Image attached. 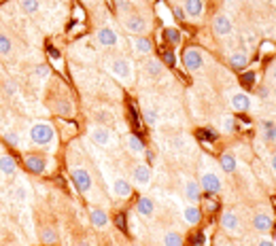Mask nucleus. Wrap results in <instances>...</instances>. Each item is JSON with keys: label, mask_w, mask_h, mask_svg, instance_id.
Returning <instances> with one entry per match:
<instances>
[{"label": "nucleus", "mask_w": 276, "mask_h": 246, "mask_svg": "<svg viewBox=\"0 0 276 246\" xmlns=\"http://www.w3.org/2000/svg\"><path fill=\"white\" fill-rule=\"evenodd\" d=\"M30 140L37 144V147H51L56 142V130H53L51 123H45V121H39L30 127Z\"/></svg>", "instance_id": "nucleus-1"}, {"label": "nucleus", "mask_w": 276, "mask_h": 246, "mask_svg": "<svg viewBox=\"0 0 276 246\" xmlns=\"http://www.w3.org/2000/svg\"><path fill=\"white\" fill-rule=\"evenodd\" d=\"M109 72L123 85H130L132 79H134V68H132V62L128 58H115L109 62Z\"/></svg>", "instance_id": "nucleus-2"}, {"label": "nucleus", "mask_w": 276, "mask_h": 246, "mask_svg": "<svg viewBox=\"0 0 276 246\" xmlns=\"http://www.w3.org/2000/svg\"><path fill=\"white\" fill-rule=\"evenodd\" d=\"M90 140H94V144H98V147H111L113 142V134L106 125H92L90 127Z\"/></svg>", "instance_id": "nucleus-3"}, {"label": "nucleus", "mask_w": 276, "mask_h": 246, "mask_svg": "<svg viewBox=\"0 0 276 246\" xmlns=\"http://www.w3.org/2000/svg\"><path fill=\"white\" fill-rule=\"evenodd\" d=\"M70 178H73V183H75L79 193H87V191L92 189V174L85 168H75L73 172H70Z\"/></svg>", "instance_id": "nucleus-4"}, {"label": "nucleus", "mask_w": 276, "mask_h": 246, "mask_svg": "<svg viewBox=\"0 0 276 246\" xmlns=\"http://www.w3.org/2000/svg\"><path fill=\"white\" fill-rule=\"evenodd\" d=\"M123 28H126L130 34L134 36H142V32L147 30V22L142 15H136V13H130L123 17Z\"/></svg>", "instance_id": "nucleus-5"}, {"label": "nucleus", "mask_w": 276, "mask_h": 246, "mask_svg": "<svg viewBox=\"0 0 276 246\" xmlns=\"http://www.w3.org/2000/svg\"><path fill=\"white\" fill-rule=\"evenodd\" d=\"M183 64L187 70H200L204 66V53L195 47H189L183 51Z\"/></svg>", "instance_id": "nucleus-6"}, {"label": "nucleus", "mask_w": 276, "mask_h": 246, "mask_svg": "<svg viewBox=\"0 0 276 246\" xmlns=\"http://www.w3.org/2000/svg\"><path fill=\"white\" fill-rule=\"evenodd\" d=\"M200 189L208 195H217L221 191V178L217 174H212V172H204L200 176Z\"/></svg>", "instance_id": "nucleus-7"}, {"label": "nucleus", "mask_w": 276, "mask_h": 246, "mask_svg": "<svg viewBox=\"0 0 276 246\" xmlns=\"http://www.w3.org/2000/svg\"><path fill=\"white\" fill-rule=\"evenodd\" d=\"M151 168L149 163H136L134 170H132V180L136 183V187H149L151 183Z\"/></svg>", "instance_id": "nucleus-8"}, {"label": "nucleus", "mask_w": 276, "mask_h": 246, "mask_svg": "<svg viewBox=\"0 0 276 246\" xmlns=\"http://www.w3.org/2000/svg\"><path fill=\"white\" fill-rule=\"evenodd\" d=\"M24 166H26L28 172H32V174H43V172L47 170V161H45L43 155L30 153V155H26V157H24Z\"/></svg>", "instance_id": "nucleus-9"}, {"label": "nucleus", "mask_w": 276, "mask_h": 246, "mask_svg": "<svg viewBox=\"0 0 276 246\" xmlns=\"http://www.w3.org/2000/svg\"><path fill=\"white\" fill-rule=\"evenodd\" d=\"M221 227L229 233V235H240V231H242V227H240V218L238 214L234 212H223V216H221Z\"/></svg>", "instance_id": "nucleus-10"}, {"label": "nucleus", "mask_w": 276, "mask_h": 246, "mask_svg": "<svg viewBox=\"0 0 276 246\" xmlns=\"http://www.w3.org/2000/svg\"><path fill=\"white\" fill-rule=\"evenodd\" d=\"M96 41H98V45H102V47H115V45L119 43V36L113 28L104 26V28H100L96 32Z\"/></svg>", "instance_id": "nucleus-11"}, {"label": "nucleus", "mask_w": 276, "mask_h": 246, "mask_svg": "<svg viewBox=\"0 0 276 246\" xmlns=\"http://www.w3.org/2000/svg\"><path fill=\"white\" fill-rule=\"evenodd\" d=\"M231 22L227 15H217L215 20H212V32H215V36H227L231 32Z\"/></svg>", "instance_id": "nucleus-12"}, {"label": "nucleus", "mask_w": 276, "mask_h": 246, "mask_svg": "<svg viewBox=\"0 0 276 246\" xmlns=\"http://www.w3.org/2000/svg\"><path fill=\"white\" fill-rule=\"evenodd\" d=\"M132 49H134L138 56H149L153 51V43H151L147 36H134L132 39Z\"/></svg>", "instance_id": "nucleus-13"}, {"label": "nucleus", "mask_w": 276, "mask_h": 246, "mask_svg": "<svg viewBox=\"0 0 276 246\" xmlns=\"http://www.w3.org/2000/svg\"><path fill=\"white\" fill-rule=\"evenodd\" d=\"M229 104L236 113H246L248 108H251V98H248L246 94H234L229 100Z\"/></svg>", "instance_id": "nucleus-14"}, {"label": "nucleus", "mask_w": 276, "mask_h": 246, "mask_svg": "<svg viewBox=\"0 0 276 246\" xmlns=\"http://www.w3.org/2000/svg\"><path fill=\"white\" fill-rule=\"evenodd\" d=\"M113 195L119 197V199H128L132 195V185L128 183L126 178H117L113 183Z\"/></svg>", "instance_id": "nucleus-15"}, {"label": "nucleus", "mask_w": 276, "mask_h": 246, "mask_svg": "<svg viewBox=\"0 0 276 246\" xmlns=\"http://www.w3.org/2000/svg\"><path fill=\"white\" fill-rule=\"evenodd\" d=\"M185 197L189 199L191 204H198L200 197H202L200 183H195V180H187V185H185Z\"/></svg>", "instance_id": "nucleus-16"}, {"label": "nucleus", "mask_w": 276, "mask_h": 246, "mask_svg": "<svg viewBox=\"0 0 276 246\" xmlns=\"http://www.w3.org/2000/svg\"><path fill=\"white\" fill-rule=\"evenodd\" d=\"M183 11H185V15H189L195 20V17H200L204 13V0H185Z\"/></svg>", "instance_id": "nucleus-17"}, {"label": "nucleus", "mask_w": 276, "mask_h": 246, "mask_svg": "<svg viewBox=\"0 0 276 246\" xmlns=\"http://www.w3.org/2000/svg\"><path fill=\"white\" fill-rule=\"evenodd\" d=\"M253 227L257 231H261V233H268L272 229V218L265 214V212H259V214H255L253 216Z\"/></svg>", "instance_id": "nucleus-18"}, {"label": "nucleus", "mask_w": 276, "mask_h": 246, "mask_svg": "<svg viewBox=\"0 0 276 246\" xmlns=\"http://www.w3.org/2000/svg\"><path fill=\"white\" fill-rule=\"evenodd\" d=\"M126 144H128L130 153H134V155H142V153L147 151V147H145V140H142L140 136H136V134H130L128 138H126Z\"/></svg>", "instance_id": "nucleus-19"}, {"label": "nucleus", "mask_w": 276, "mask_h": 246, "mask_svg": "<svg viewBox=\"0 0 276 246\" xmlns=\"http://www.w3.org/2000/svg\"><path fill=\"white\" fill-rule=\"evenodd\" d=\"M90 218H92V225L96 227V229H104V227L109 225V214H106L102 208H94Z\"/></svg>", "instance_id": "nucleus-20"}, {"label": "nucleus", "mask_w": 276, "mask_h": 246, "mask_svg": "<svg viewBox=\"0 0 276 246\" xmlns=\"http://www.w3.org/2000/svg\"><path fill=\"white\" fill-rule=\"evenodd\" d=\"M162 70H164L162 60H157V58H147L145 60V72L149 77H159L162 75Z\"/></svg>", "instance_id": "nucleus-21"}, {"label": "nucleus", "mask_w": 276, "mask_h": 246, "mask_svg": "<svg viewBox=\"0 0 276 246\" xmlns=\"http://www.w3.org/2000/svg\"><path fill=\"white\" fill-rule=\"evenodd\" d=\"M17 170V163L11 155H0V172H3L5 176H13Z\"/></svg>", "instance_id": "nucleus-22"}, {"label": "nucleus", "mask_w": 276, "mask_h": 246, "mask_svg": "<svg viewBox=\"0 0 276 246\" xmlns=\"http://www.w3.org/2000/svg\"><path fill=\"white\" fill-rule=\"evenodd\" d=\"M183 218L187 221V225H198L200 223V218H202V212H200V208L191 204V206H187L185 210H183Z\"/></svg>", "instance_id": "nucleus-23"}, {"label": "nucleus", "mask_w": 276, "mask_h": 246, "mask_svg": "<svg viewBox=\"0 0 276 246\" xmlns=\"http://www.w3.org/2000/svg\"><path fill=\"white\" fill-rule=\"evenodd\" d=\"M53 111L62 117H73L75 106H73V102H68V100H56V102H53Z\"/></svg>", "instance_id": "nucleus-24"}, {"label": "nucleus", "mask_w": 276, "mask_h": 246, "mask_svg": "<svg viewBox=\"0 0 276 246\" xmlns=\"http://www.w3.org/2000/svg\"><path fill=\"white\" fill-rule=\"evenodd\" d=\"M136 210L142 216H153V210H155L153 199H151V197H140L138 202H136Z\"/></svg>", "instance_id": "nucleus-25"}, {"label": "nucleus", "mask_w": 276, "mask_h": 246, "mask_svg": "<svg viewBox=\"0 0 276 246\" xmlns=\"http://www.w3.org/2000/svg\"><path fill=\"white\" fill-rule=\"evenodd\" d=\"M246 64H248V58H246L244 51H236V53H231V56H229V66L234 70L246 68Z\"/></svg>", "instance_id": "nucleus-26"}, {"label": "nucleus", "mask_w": 276, "mask_h": 246, "mask_svg": "<svg viewBox=\"0 0 276 246\" xmlns=\"http://www.w3.org/2000/svg\"><path fill=\"white\" fill-rule=\"evenodd\" d=\"M238 163H236V157L231 153H223L221 155V170L227 172V174H231V172H236Z\"/></svg>", "instance_id": "nucleus-27"}, {"label": "nucleus", "mask_w": 276, "mask_h": 246, "mask_svg": "<svg viewBox=\"0 0 276 246\" xmlns=\"http://www.w3.org/2000/svg\"><path fill=\"white\" fill-rule=\"evenodd\" d=\"M20 7H22L24 13L34 15V13L41 11V0H20Z\"/></svg>", "instance_id": "nucleus-28"}, {"label": "nucleus", "mask_w": 276, "mask_h": 246, "mask_svg": "<svg viewBox=\"0 0 276 246\" xmlns=\"http://www.w3.org/2000/svg\"><path fill=\"white\" fill-rule=\"evenodd\" d=\"M164 246H183V235L179 231H168L164 235Z\"/></svg>", "instance_id": "nucleus-29"}, {"label": "nucleus", "mask_w": 276, "mask_h": 246, "mask_svg": "<svg viewBox=\"0 0 276 246\" xmlns=\"http://www.w3.org/2000/svg\"><path fill=\"white\" fill-rule=\"evenodd\" d=\"M13 51V43L11 39L5 34V32H0V56H9V53Z\"/></svg>", "instance_id": "nucleus-30"}, {"label": "nucleus", "mask_w": 276, "mask_h": 246, "mask_svg": "<svg viewBox=\"0 0 276 246\" xmlns=\"http://www.w3.org/2000/svg\"><path fill=\"white\" fill-rule=\"evenodd\" d=\"M164 39L170 45H179L181 43V32L176 30V28H166L164 30Z\"/></svg>", "instance_id": "nucleus-31"}, {"label": "nucleus", "mask_w": 276, "mask_h": 246, "mask_svg": "<svg viewBox=\"0 0 276 246\" xmlns=\"http://www.w3.org/2000/svg\"><path fill=\"white\" fill-rule=\"evenodd\" d=\"M263 138L268 142L276 140V125L272 121H263Z\"/></svg>", "instance_id": "nucleus-32"}, {"label": "nucleus", "mask_w": 276, "mask_h": 246, "mask_svg": "<svg viewBox=\"0 0 276 246\" xmlns=\"http://www.w3.org/2000/svg\"><path fill=\"white\" fill-rule=\"evenodd\" d=\"M41 240L45 244H56L58 242V233L56 229H51V227H45V229L41 231Z\"/></svg>", "instance_id": "nucleus-33"}, {"label": "nucleus", "mask_w": 276, "mask_h": 246, "mask_svg": "<svg viewBox=\"0 0 276 246\" xmlns=\"http://www.w3.org/2000/svg\"><path fill=\"white\" fill-rule=\"evenodd\" d=\"M162 56H164L162 60H164L166 66H170V68H172L174 64H176V56L172 53V49H164V51H162Z\"/></svg>", "instance_id": "nucleus-34"}, {"label": "nucleus", "mask_w": 276, "mask_h": 246, "mask_svg": "<svg viewBox=\"0 0 276 246\" xmlns=\"http://www.w3.org/2000/svg\"><path fill=\"white\" fill-rule=\"evenodd\" d=\"M142 115H145V123H149V125L157 123V111H155V108H147Z\"/></svg>", "instance_id": "nucleus-35"}, {"label": "nucleus", "mask_w": 276, "mask_h": 246, "mask_svg": "<svg viewBox=\"0 0 276 246\" xmlns=\"http://www.w3.org/2000/svg\"><path fill=\"white\" fill-rule=\"evenodd\" d=\"M234 117H223V121H221V130H223V132H234Z\"/></svg>", "instance_id": "nucleus-36"}, {"label": "nucleus", "mask_w": 276, "mask_h": 246, "mask_svg": "<svg viewBox=\"0 0 276 246\" xmlns=\"http://www.w3.org/2000/svg\"><path fill=\"white\" fill-rule=\"evenodd\" d=\"M49 72H51V70L45 66V64H39V66L34 68V75H37L39 79H47V77H49Z\"/></svg>", "instance_id": "nucleus-37"}, {"label": "nucleus", "mask_w": 276, "mask_h": 246, "mask_svg": "<svg viewBox=\"0 0 276 246\" xmlns=\"http://www.w3.org/2000/svg\"><path fill=\"white\" fill-rule=\"evenodd\" d=\"M5 140L11 144V147H17L20 144V134H15V132H7L5 134Z\"/></svg>", "instance_id": "nucleus-38"}, {"label": "nucleus", "mask_w": 276, "mask_h": 246, "mask_svg": "<svg viewBox=\"0 0 276 246\" xmlns=\"http://www.w3.org/2000/svg\"><path fill=\"white\" fill-rule=\"evenodd\" d=\"M115 223H117V227H121V229H126V214H117V218H115Z\"/></svg>", "instance_id": "nucleus-39"}, {"label": "nucleus", "mask_w": 276, "mask_h": 246, "mask_svg": "<svg viewBox=\"0 0 276 246\" xmlns=\"http://www.w3.org/2000/svg\"><path fill=\"white\" fill-rule=\"evenodd\" d=\"M242 81H244V85H251L255 81V72H246V75L242 77Z\"/></svg>", "instance_id": "nucleus-40"}, {"label": "nucleus", "mask_w": 276, "mask_h": 246, "mask_svg": "<svg viewBox=\"0 0 276 246\" xmlns=\"http://www.w3.org/2000/svg\"><path fill=\"white\" fill-rule=\"evenodd\" d=\"M5 87H7V94H9V96H13V94L17 92V87H15V83H11V81H7V83H5Z\"/></svg>", "instance_id": "nucleus-41"}, {"label": "nucleus", "mask_w": 276, "mask_h": 246, "mask_svg": "<svg viewBox=\"0 0 276 246\" xmlns=\"http://www.w3.org/2000/svg\"><path fill=\"white\" fill-rule=\"evenodd\" d=\"M200 138H208V142H212V140H215V134L208 132V130H204V132H200Z\"/></svg>", "instance_id": "nucleus-42"}, {"label": "nucleus", "mask_w": 276, "mask_h": 246, "mask_svg": "<svg viewBox=\"0 0 276 246\" xmlns=\"http://www.w3.org/2000/svg\"><path fill=\"white\" fill-rule=\"evenodd\" d=\"M174 17H176L179 22H183V20H185V11H183V9H174Z\"/></svg>", "instance_id": "nucleus-43"}, {"label": "nucleus", "mask_w": 276, "mask_h": 246, "mask_svg": "<svg viewBox=\"0 0 276 246\" xmlns=\"http://www.w3.org/2000/svg\"><path fill=\"white\" fill-rule=\"evenodd\" d=\"M257 246H276V244H274V240H270V238H263Z\"/></svg>", "instance_id": "nucleus-44"}, {"label": "nucleus", "mask_w": 276, "mask_h": 246, "mask_svg": "<svg viewBox=\"0 0 276 246\" xmlns=\"http://www.w3.org/2000/svg\"><path fill=\"white\" fill-rule=\"evenodd\" d=\"M47 51H49V56H51L53 60H60V53H58V49H53V47H49Z\"/></svg>", "instance_id": "nucleus-45"}, {"label": "nucleus", "mask_w": 276, "mask_h": 246, "mask_svg": "<svg viewBox=\"0 0 276 246\" xmlns=\"http://www.w3.org/2000/svg\"><path fill=\"white\" fill-rule=\"evenodd\" d=\"M202 242H204V233H198V235L193 238V244H195V246H200Z\"/></svg>", "instance_id": "nucleus-46"}, {"label": "nucleus", "mask_w": 276, "mask_h": 246, "mask_svg": "<svg viewBox=\"0 0 276 246\" xmlns=\"http://www.w3.org/2000/svg\"><path fill=\"white\" fill-rule=\"evenodd\" d=\"M272 170H274V172H276V153H274V155H272Z\"/></svg>", "instance_id": "nucleus-47"}, {"label": "nucleus", "mask_w": 276, "mask_h": 246, "mask_svg": "<svg viewBox=\"0 0 276 246\" xmlns=\"http://www.w3.org/2000/svg\"><path fill=\"white\" fill-rule=\"evenodd\" d=\"M227 3H229L231 7H234V3H238V0H227Z\"/></svg>", "instance_id": "nucleus-48"}, {"label": "nucleus", "mask_w": 276, "mask_h": 246, "mask_svg": "<svg viewBox=\"0 0 276 246\" xmlns=\"http://www.w3.org/2000/svg\"><path fill=\"white\" fill-rule=\"evenodd\" d=\"M79 246H90V244H87V242H81V244H79Z\"/></svg>", "instance_id": "nucleus-49"}, {"label": "nucleus", "mask_w": 276, "mask_h": 246, "mask_svg": "<svg viewBox=\"0 0 276 246\" xmlns=\"http://www.w3.org/2000/svg\"><path fill=\"white\" fill-rule=\"evenodd\" d=\"M272 75H274V79H276V66H274V70H272Z\"/></svg>", "instance_id": "nucleus-50"}]
</instances>
